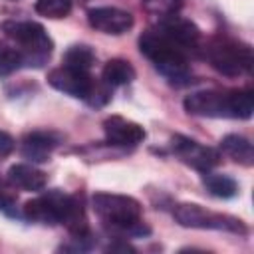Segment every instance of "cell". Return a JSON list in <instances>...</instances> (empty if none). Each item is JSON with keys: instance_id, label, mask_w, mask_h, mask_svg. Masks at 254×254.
Wrapping results in <instances>:
<instances>
[{"instance_id": "cell-24", "label": "cell", "mask_w": 254, "mask_h": 254, "mask_svg": "<svg viewBox=\"0 0 254 254\" xmlns=\"http://www.w3.org/2000/svg\"><path fill=\"white\" fill-rule=\"evenodd\" d=\"M4 190H6V189H4V183H2V179H0V192L4 194Z\"/></svg>"}, {"instance_id": "cell-2", "label": "cell", "mask_w": 254, "mask_h": 254, "mask_svg": "<svg viewBox=\"0 0 254 254\" xmlns=\"http://www.w3.org/2000/svg\"><path fill=\"white\" fill-rule=\"evenodd\" d=\"M139 50L153 64V67L171 83L183 85L189 81L190 77L189 54L183 48H179L175 42H171L165 34H161L157 28L141 34Z\"/></svg>"}, {"instance_id": "cell-20", "label": "cell", "mask_w": 254, "mask_h": 254, "mask_svg": "<svg viewBox=\"0 0 254 254\" xmlns=\"http://www.w3.org/2000/svg\"><path fill=\"white\" fill-rule=\"evenodd\" d=\"M36 12L52 20L65 18L71 12V0H36Z\"/></svg>"}, {"instance_id": "cell-17", "label": "cell", "mask_w": 254, "mask_h": 254, "mask_svg": "<svg viewBox=\"0 0 254 254\" xmlns=\"http://www.w3.org/2000/svg\"><path fill=\"white\" fill-rule=\"evenodd\" d=\"M202 185L216 198H232L238 194V183L228 175L206 171V173H202Z\"/></svg>"}, {"instance_id": "cell-15", "label": "cell", "mask_w": 254, "mask_h": 254, "mask_svg": "<svg viewBox=\"0 0 254 254\" xmlns=\"http://www.w3.org/2000/svg\"><path fill=\"white\" fill-rule=\"evenodd\" d=\"M220 149H222L224 155H228L238 165H244V167H252L254 165V149H252V143H250V139H246L242 135L230 133V135L222 137Z\"/></svg>"}, {"instance_id": "cell-3", "label": "cell", "mask_w": 254, "mask_h": 254, "mask_svg": "<svg viewBox=\"0 0 254 254\" xmlns=\"http://www.w3.org/2000/svg\"><path fill=\"white\" fill-rule=\"evenodd\" d=\"M91 204L99 220L117 232H127L133 236H143L151 232L143 224L141 202L135 200L133 196L113 194V192H95L91 198Z\"/></svg>"}, {"instance_id": "cell-19", "label": "cell", "mask_w": 254, "mask_h": 254, "mask_svg": "<svg viewBox=\"0 0 254 254\" xmlns=\"http://www.w3.org/2000/svg\"><path fill=\"white\" fill-rule=\"evenodd\" d=\"M24 65V58L16 46L0 42V77H6Z\"/></svg>"}, {"instance_id": "cell-21", "label": "cell", "mask_w": 254, "mask_h": 254, "mask_svg": "<svg viewBox=\"0 0 254 254\" xmlns=\"http://www.w3.org/2000/svg\"><path fill=\"white\" fill-rule=\"evenodd\" d=\"M145 10L157 16H169V14H177V10L181 8L183 0H141Z\"/></svg>"}, {"instance_id": "cell-16", "label": "cell", "mask_w": 254, "mask_h": 254, "mask_svg": "<svg viewBox=\"0 0 254 254\" xmlns=\"http://www.w3.org/2000/svg\"><path fill=\"white\" fill-rule=\"evenodd\" d=\"M103 81L111 87H119V85H127L135 79V69L133 65L127 62V60H121V58H115V60H109L105 65H103Z\"/></svg>"}, {"instance_id": "cell-5", "label": "cell", "mask_w": 254, "mask_h": 254, "mask_svg": "<svg viewBox=\"0 0 254 254\" xmlns=\"http://www.w3.org/2000/svg\"><path fill=\"white\" fill-rule=\"evenodd\" d=\"M206 58L210 65L226 77H238V75L250 73L252 64H254L252 48L232 38L212 40L206 48Z\"/></svg>"}, {"instance_id": "cell-7", "label": "cell", "mask_w": 254, "mask_h": 254, "mask_svg": "<svg viewBox=\"0 0 254 254\" xmlns=\"http://www.w3.org/2000/svg\"><path fill=\"white\" fill-rule=\"evenodd\" d=\"M79 198L65 194L60 189L48 190L24 204L26 218L40 222V224H65L73 208L77 206Z\"/></svg>"}, {"instance_id": "cell-9", "label": "cell", "mask_w": 254, "mask_h": 254, "mask_svg": "<svg viewBox=\"0 0 254 254\" xmlns=\"http://www.w3.org/2000/svg\"><path fill=\"white\" fill-rule=\"evenodd\" d=\"M48 83L65 93V95H71V97H77V99H89L91 93H93V87H95V81L93 77L89 75V71H79V69H71L67 65H62V67H56L48 73Z\"/></svg>"}, {"instance_id": "cell-12", "label": "cell", "mask_w": 254, "mask_h": 254, "mask_svg": "<svg viewBox=\"0 0 254 254\" xmlns=\"http://www.w3.org/2000/svg\"><path fill=\"white\" fill-rule=\"evenodd\" d=\"M103 131H105V139L111 145H119V147H133L139 145L145 139V129L125 117L119 115H111L103 121Z\"/></svg>"}, {"instance_id": "cell-22", "label": "cell", "mask_w": 254, "mask_h": 254, "mask_svg": "<svg viewBox=\"0 0 254 254\" xmlns=\"http://www.w3.org/2000/svg\"><path fill=\"white\" fill-rule=\"evenodd\" d=\"M16 147V141L12 139V135H8L6 131H0V159L8 157Z\"/></svg>"}, {"instance_id": "cell-18", "label": "cell", "mask_w": 254, "mask_h": 254, "mask_svg": "<svg viewBox=\"0 0 254 254\" xmlns=\"http://www.w3.org/2000/svg\"><path fill=\"white\" fill-rule=\"evenodd\" d=\"M95 64V52L85 44H73L64 54V65L79 71H89Z\"/></svg>"}, {"instance_id": "cell-23", "label": "cell", "mask_w": 254, "mask_h": 254, "mask_svg": "<svg viewBox=\"0 0 254 254\" xmlns=\"http://www.w3.org/2000/svg\"><path fill=\"white\" fill-rule=\"evenodd\" d=\"M10 204H12V200H10L6 194L0 192V208H6V206H10Z\"/></svg>"}, {"instance_id": "cell-10", "label": "cell", "mask_w": 254, "mask_h": 254, "mask_svg": "<svg viewBox=\"0 0 254 254\" xmlns=\"http://www.w3.org/2000/svg\"><path fill=\"white\" fill-rule=\"evenodd\" d=\"M87 22L93 30H97L101 34H111V36H121V34L129 32L135 24L131 12L113 8V6L91 8L87 12Z\"/></svg>"}, {"instance_id": "cell-14", "label": "cell", "mask_w": 254, "mask_h": 254, "mask_svg": "<svg viewBox=\"0 0 254 254\" xmlns=\"http://www.w3.org/2000/svg\"><path fill=\"white\" fill-rule=\"evenodd\" d=\"M8 181L22 189V190H30V192H40L44 190V187L48 185V175L32 165H24V163H18V165H12L10 171H8Z\"/></svg>"}, {"instance_id": "cell-8", "label": "cell", "mask_w": 254, "mask_h": 254, "mask_svg": "<svg viewBox=\"0 0 254 254\" xmlns=\"http://www.w3.org/2000/svg\"><path fill=\"white\" fill-rule=\"evenodd\" d=\"M171 149L185 165H189L200 173H206L220 163V153L216 149L202 145L185 135H175L171 139Z\"/></svg>"}, {"instance_id": "cell-6", "label": "cell", "mask_w": 254, "mask_h": 254, "mask_svg": "<svg viewBox=\"0 0 254 254\" xmlns=\"http://www.w3.org/2000/svg\"><path fill=\"white\" fill-rule=\"evenodd\" d=\"M175 220L185 226V228H200V230H224L232 234L246 236L248 226L244 220L232 216V214H222V212H212L196 202H181L173 210Z\"/></svg>"}, {"instance_id": "cell-13", "label": "cell", "mask_w": 254, "mask_h": 254, "mask_svg": "<svg viewBox=\"0 0 254 254\" xmlns=\"http://www.w3.org/2000/svg\"><path fill=\"white\" fill-rule=\"evenodd\" d=\"M60 145V135L52 131H32L22 139V155L34 163H44L50 159L52 151Z\"/></svg>"}, {"instance_id": "cell-4", "label": "cell", "mask_w": 254, "mask_h": 254, "mask_svg": "<svg viewBox=\"0 0 254 254\" xmlns=\"http://www.w3.org/2000/svg\"><path fill=\"white\" fill-rule=\"evenodd\" d=\"M2 32L16 42V48L24 58V65L28 67H42L54 50L52 38L48 36L46 28L38 22L6 20L2 22Z\"/></svg>"}, {"instance_id": "cell-1", "label": "cell", "mask_w": 254, "mask_h": 254, "mask_svg": "<svg viewBox=\"0 0 254 254\" xmlns=\"http://www.w3.org/2000/svg\"><path fill=\"white\" fill-rule=\"evenodd\" d=\"M187 113L196 117H232L250 119L254 111V93L250 89L234 91H194L183 101Z\"/></svg>"}, {"instance_id": "cell-11", "label": "cell", "mask_w": 254, "mask_h": 254, "mask_svg": "<svg viewBox=\"0 0 254 254\" xmlns=\"http://www.w3.org/2000/svg\"><path fill=\"white\" fill-rule=\"evenodd\" d=\"M157 30L161 34H165L171 42H175L179 48H183L187 54L194 52L198 48V42H200V30L196 28V24H192L190 20L187 18H181L177 14H169V16H163L159 20V26Z\"/></svg>"}]
</instances>
